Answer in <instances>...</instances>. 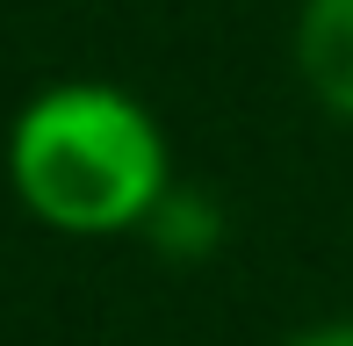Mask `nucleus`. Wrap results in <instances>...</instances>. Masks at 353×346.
Segmentation results:
<instances>
[{
  "instance_id": "1",
  "label": "nucleus",
  "mask_w": 353,
  "mask_h": 346,
  "mask_svg": "<svg viewBox=\"0 0 353 346\" xmlns=\"http://www.w3.org/2000/svg\"><path fill=\"white\" fill-rule=\"evenodd\" d=\"M8 187L58 238H123L173 202L159 116L108 80H58L8 123Z\"/></svg>"
},
{
  "instance_id": "2",
  "label": "nucleus",
  "mask_w": 353,
  "mask_h": 346,
  "mask_svg": "<svg viewBox=\"0 0 353 346\" xmlns=\"http://www.w3.org/2000/svg\"><path fill=\"white\" fill-rule=\"evenodd\" d=\"M296 72L325 116L353 123V0H303L288 29Z\"/></svg>"
},
{
  "instance_id": "3",
  "label": "nucleus",
  "mask_w": 353,
  "mask_h": 346,
  "mask_svg": "<svg viewBox=\"0 0 353 346\" xmlns=\"http://www.w3.org/2000/svg\"><path fill=\"white\" fill-rule=\"evenodd\" d=\"M281 346H353V318H339V325H310V332H296V339H281Z\"/></svg>"
}]
</instances>
